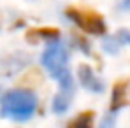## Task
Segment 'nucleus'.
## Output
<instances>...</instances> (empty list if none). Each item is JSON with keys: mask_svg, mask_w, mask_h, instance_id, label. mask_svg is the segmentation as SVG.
<instances>
[{"mask_svg": "<svg viewBox=\"0 0 130 128\" xmlns=\"http://www.w3.org/2000/svg\"><path fill=\"white\" fill-rule=\"evenodd\" d=\"M37 109V98L30 89H12L2 98L0 112L5 118L25 121L28 119Z\"/></svg>", "mask_w": 130, "mask_h": 128, "instance_id": "f257e3e1", "label": "nucleus"}, {"mask_svg": "<svg viewBox=\"0 0 130 128\" xmlns=\"http://www.w3.org/2000/svg\"><path fill=\"white\" fill-rule=\"evenodd\" d=\"M67 18L72 20L83 32L93 33V35H102L106 33V23L102 16L91 9H79V7H67L65 11Z\"/></svg>", "mask_w": 130, "mask_h": 128, "instance_id": "f03ea898", "label": "nucleus"}, {"mask_svg": "<svg viewBox=\"0 0 130 128\" xmlns=\"http://www.w3.org/2000/svg\"><path fill=\"white\" fill-rule=\"evenodd\" d=\"M42 65L49 70V74L56 79L62 72H65V65H67V49L63 44L56 42L47 46V49L42 54Z\"/></svg>", "mask_w": 130, "mask_h": 128, "instance_id": "7ed1b4c3", "label": "nucleus"}, {"mask_svg": "<svg viewBox=\"0 0 130 128\" xmlns=\"http://www.w3.org/2000/svg\"><path fill=\"white\" fill-rule=\"evenodd\" d=\"M56 79H58L62 88H60V93L53 100V111L55 112H65L72 102V97H74V81H72V76L69 74V70L62 72Z\"/></svg>", "mask_w": 130, "mask_h": 128, "instance_id": "20e7f679", "label": "nucleus"}, {"mask_svg": "<svg viewBox=\"0 0 130 128\" xmlns=\"http://www.w3.org/2000/svg\"><path fill=\"white\" fill-rule=\"evenodd\" d=\"M77 74H79V81H81V84L85 86L86 89L90 91H95V93H100L102 89H104V84H102V81L93 74V70H91V67L90 65H79V68H77Z\"/></svg>", "mask_w": 130, "mask_h": 128, "instance_id": "39448f33", "label": "nucleus"}, {"mask_svg": "<svg viewBox=\"0 0 130 128\" xmlns=\"http://www.w3.org/2000/svg\"><path fill=\"white\" fill-rule=\"evenodd\" d=\"M60 37L58 28H32L26 33V41L30 42H39V41H56Z\"/></svg>", "mask_w": 130, "mask_h": 128, "instance_id": "423d86ee", "label": "nucleus"}, {"mask_svg": "<svg viewBox=\"0 0 130 128\" xmlns=\"http://www.w3.org/2000/svg\"><path fill=\"white\" fill-rule=\"evenodd\" d=\"M127 86H128L127 81H120V83L114 84V88H112V102H111V111L112 112L121 109L123 105H127V102H128V98H127Z\"/></svg>", "mask_w": 130, "mask_h": 128, "instance_id": "0eeeda50", "label": "nucleus"}, {"mask_svg": "<svg viewBox=\"0 0 130 128\" xmlns=\"http://www.w3.org/2000/svg\"><path fill=\"white\" fill-rule=\"evenodd\" d=\"M93 118H95V112L93 111L81 112L76 119H72L67 125V128H93Z\"/></svg>", "mask_w": 130, "mask_h": 128, "instance_id": "6e6552de", "label": "nucleus"}, {"mask_svg": "<svg viewBox=\"0 0 130 128\" xmlns=\"http://www.w3.org/2000/svg\"><path fill=\"white\" fill-rule=\"evenodd\" d=\"M125 42L130 44V30H120V33L116 37H111L104 42V47L109 44H116V49H118V44H125Z\"/></svg>", "mask_w": 130, "mask_h": 128, "instance_id": "1a4fd4ad", "label": "nucleus"}, {"mask_svg": "<svg viewBox=\"0 0 130 128\" xmlns=\"http://www.w3.org/2000/svg\"><path fill=\"white\" fill-rule=\"evenodd\" d=\"M100 128H114V116L112 114L106 116L104 121H102V125H100Z\"/></svg>", "mask_w": 130, "mask_h": 128, "instance_id": "9d476101", "label": "nucleus"}, {"mask_svg": "<svg viewBox=\"0 0 130 128\" xmlns=\"http://www.w3.org/2000/svg\"><path fill=\"white\" fill-rule=\"evenodd\" d=\"M125 9H128V11H130V0H125Z\"/></svg>", "mask_w": 130, "mask_h": 128, "instance_id": "9b49d317", "label": "nucleus"}]
</instances>
